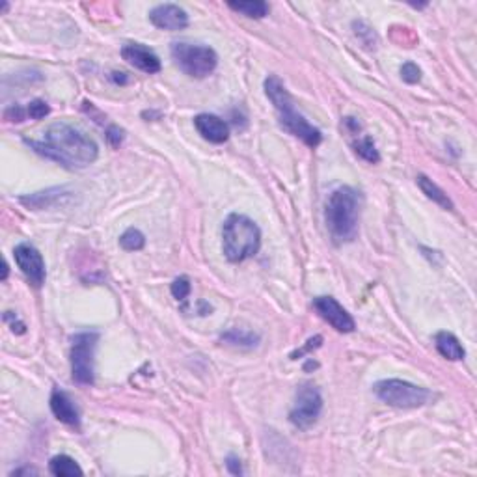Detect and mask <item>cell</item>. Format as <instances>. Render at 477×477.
I'll use <instances>...</instances> for the list:
<instances>
[{"instance_id":"obj_6","label":"cell","mask_w":477,"mask_h":477,"mask_svg":"<svg viewBox=\"0 0 477 477\" xmlns=\"http://www.w3.org/2000/svg\"><path fill=\"white\" fill-rule=\"evenodd\" d=\"M373 391L382 403L394 408H420L431 395L425 388L401 379L379 380L373 386Z\"/></svg>"},{"instance_id":"obj_11","label":"cell","mask_w":477,"mask_h":477,"mask_svg":"<svg viewBox=\"0 0 477 477\" xmlns=\"http://www.w3.org/2000/svg\"><path fill=\"white\" fill-rule=\"evenodd\" d=\"M149 21L159 30L177 32L189 26V13L177 4H159L149 11Z\"/></svg>"},{"instance_id":"obj_15","label":"cell","mask_w":477,"mask_h":477,"mask_svg":"<svg viewBox=\"0 0 477 477\" xmlns=\"http://www.w3.org/2000/svg\"><path fill=\"white\" fill-rule=\"evenodd\" d=\"M69 194L64 187H57V189H47L42 192H34L30 196H21L19 201L25 204L30 209H47V207L57 206L58 201H62V198Z\"/></svg>"},{"instance_id":"obj_26","label":"cell","mask_w":477,"mask_h":477,"mask_svg":"<svg viewBox=\"0 0 477 477\" xmlns=\"http://www.w3.org/2000/svg\"><path fill=\"white\" fill-rule=\"evenodd\" d=\"M401 78L406 84H416L421 81V69L414 62H405L401 66Z\"/></svg>"},{"instance_id":"obj_4","label":"cell","mask_w":477,"mask_h":477,"mask_svg":"<svg viewBox=\"0 0 477 477\" xmlns=\"http://www.w3.org/2000/svg\"><path fill=\"white\" fill-rule=\"evenodd\" d=\"M261 248V230L250 216L231 213L222 226V250L228 261L242 263L257 256Z\"/></svg>"},{"instance_id":"obj_12","label":"cell","mask_w":477,"mask_h":477,"mask_svg":"<svg viewBox=\"0 0 477 477\" xmlns=\"http://www.w3.org/2000/svg\"><path fill=\"white\" fill-rule=\"evenodd\" d=\"M122 58L140 71L148 73V75H155L163 69L160 58L142 43H125L122 47Z\"/></svg>"},{"instance_id":"obj_21","label":"cell","mask_w":477,"mask_h":477,"mask_svg":"<svg viewBox=\"0 0 477 477\" xmlns=\"http://www.w3.org/2000/svg\"><path fill=\"white\" fill-rule=\"evenodd\" d=\"M353 148H354V151H356V155H358L360 159L367 160V163H371V165H377V163H380L379 149H377V146H375V142H373V139H371V136H364V139H360L358 142H354Z\"/></svg>"},{"instance_id":"obj_22","label":"cell","mask_w":477,"mask_h":477,"mask_svg":"<svg viewBox=\"0 0 477 477\" xmlns=\"http://www.w3.org/2000/svg\"><path fill=\"white\" fill-rule=\"evenodd\" d=\"M119 247L127 252H139L146 247L144 233L136 228H129L119 237Z\"/></svg>"},{"instance_id":"obj_23","label":"cell","mask_w":477,"mask_h":477,"mask_svg":"<svg viewBox=\"0 0 477 477\" xmlns=\"http://www.w3.org/2000/svg\"><path fill=\"white\" fill-rule=\"evenodd\" d=\"M353 28H354V34L358 36L360 42L364 43L367 49H375V47H377L379 40H377V34H375L373 28H371L370 25H365L364 21H354Z\"/></svg>"},{"instance_id":"obj_20","label":"cell","mask_w":477,"mask_h":477,"mask_svg":"<svg viewBox=\"0 0 477 477\" xmlns=\"http://www.w3.org/2000/svg\"><path fill=\"white\" fill-rule=\"evenodd\" d=\"M220 339L230 345L247 347V349H252V347H256V345L259 343V336H257V334L248 332V330H242V329H231L230 332L222 334Z\"/></svg>"},{"instance_id":"obj_25","label":"cell","mask_w":477,"mask_h":477,"mask_svg":"<svg viewBox=\"0 0 477 477\" xmlns=\"http://www.w3.org/2000/svg\"><path fill=\"white\" fill-rule=\"evenodd\" d=\"M49 112H51V107L43 99H34V101L28 103V108H26V114L32 119H43L45 116H49Z\"/></svg>"},{"instance_id":"obj_5","label":"cell","mask_w":477,"mask_h":477,"mask_svg":"<svg viewBox=\"0 0 477 477\" xmlns=\"http://www.w3.org/2000/svg\"><path fill=\"white\" fill-rule=\"evenodd\" d=\"M174 64L181 71L192 78H206L218 66V54L215 49L201 43L174 42L170 47Z\"/></svg>"},{"instance_id":"obj_27","label":"cell","mask_w":477,"mask_h":477,"mask_svg":"<svg viewBox=\"0 0 477 477\" xmlns=\"http://www.w3.org/2000/svg\"><path fill=\"white\" fill-rule=\"evenodd\" d=\"M107 140L110 142V146L118 148V146L125 140V131L124 129H119L118 125H110V127L107 129Z\"/></svg>"},{"instance_id":"obj_17","label":"cell","mask_w":477,"mask_h":477,"mask_svg":"<svg viewBox=\"0 0 477 477\" xmlns=\"http://www.w3.org/2000/svg\"><path fill=\"white\" fill-rule=\"evenodd\" d=\"M416 183H418V187L421 189V192H423L429 200L435 201L436 206H440L442 209H446V211L453 209V201L449 200V196H447L446 192L440 189V187L436 185L435 181L429 179L425 174L418 175V177H416Z\"/></svg>"},{"instance_id":"obj_32","label":"cell","mask_w":477,"mask_h":477,"mask_svg":"<svg viewBox=\"0 0 477 477\" xmlns=\"http://www.w3.org/2000/svg\"><path fill=\"white\" fill-rule=\"evenodd\" d=\"M21 473H37L36 470H32V468H21V470H16V472H11V476H21Z\"/></svg>"},{"instance_id":"obj_30","label":"cell","mask_w":477,"mask_h":477,"mask_svg":"<svg viewBox=\"0 0 477 477\" xmlns=\"http://www.w3.org/2000/svg\"><path fill=\"white\" fill-rule=\"evenodd\" d=\"M226 468L231 476H242V468H241V461H239V457H235V455L228 457Z\"/></svg>"},{"instance_id":"obj_14","label":"cell","mask_w":477,"mask_h":477,"mask_svg":"<svg viewBox=\"0 0 477 477\" xmlns=\"http://www.w3.org/2000/svg\"><path fill=\"white\" fill-rule=\"evenodd\" d=\"M49 403H51V411L58 421H62V423L69 427H75V429L81 427V412H78L75 401L66 391L60 390V388H54Z\"/></svg>"},{"instance_id":"obj_33","label":"cell","mask_w":477,"mask_h":477,"mask_svg":"<svg viewBox=\"0 0 477 477\" xmlns=\"http://www.w3.org/2000/svg\"><path fill=\"white\" fill-rule=\"evenodd\" d=\"M8 271H10V269H8V263L4 261V274H2V280H6V278H8Z\"/></svg>"},{"instance_id":"obj_9","label":"cell","mask_w":477,"mask_h":477,"mask_svg":"<svg viewBox=\"0 0 477 477\" xmlns=\"http://www.w3.org/2000/svg\"><path fill=\"white\" fill-rule=\"evenodd\" d=\"M13 257H16L17 267L21 269V272L25 274L26 280H28L34 288H42L43 283H45L47 269L40 250H37L34 245H30V242H21V245H17L16 250H13Z\"/></svg>"},{"instance_id":"obj_13","label":"cell","mask_w":477,"mask_h":477,"mask_svg":"<svg viewBox=\"0 0 477 477\" xmlns=\"http://www.w3.org/2000/svg\"><path fill=\"white\" fill-rule=\"evenodd\" d=\"M196 131L211 144H224L230 139V125L216 114H198L194 118Z\"/></svg>"},{"instance_id":"obj_18","label":"cell","mask_w":477,"mask_h":477,"mask_svg":"<svg viewBox=\"0 0 477 477\" xmlns=\"http://www.w3.org/2000/svg\"><path fill=\"white\" fill-rule=\"evenodd\" d=\"M49 470H51L52 476L57 477H75L84 473L83 468L78 466V462L69 455L52 457L51 462H49Z\"/></svg>"},{"instance_id":"obj_8","label":"cell","mask_w":477,"mask_h":477,"mask_svg":"<svg viewBox=\"0 0 477 477\" xmlns=\"http://www.w3.org/2000/svg\"><path fill=\"white\" fill-rule=\"evenodd\" d=\"M323 411V395L317 386L300 384L295 394V403L289 412V421L300 431H308L317 423L319 416Z\"/></svg>"},{"instance_id":"obj_10","label":"cell","mask_w":477,"mask_h":477,"mask_svg":"<svg viewBox=\"0 0 477 477\" xmlns=\"http://www.w3.org/2000/svg\"><path fill=\"white\" fill-rule=\"evenodd\" d=\"M313 308L326 323L336 329L341 334H351L356 329L354 319L351 317V313L341 306L334 297H315L313 298Z\"/></svg>"},{"instance_id":"obj_29","label":"cell","mask_w":477,"mask_h":477,"mask_svg":"<svg viewBox=\"0 0 477 477\" xmlns=\"http://www.w3.org/2000/svg\"><path fill=\"white\" fill-rule=\"evenodd\" d=\"M25 116H28V114H26V110H23L19 105H13V107H10L4 112V118L8 119V122H23Z\"/></svg>"},{"instance_id":"obj_31","label":"cell","mask_w":477,"mask_h":477,"mask_svg":"<svg viewBox=\"0 0 477 477\" xmlns=\"http://www.w3.org/2000/svg\"><path fill=\"white\" fill-rule=\"evenodd\" d=\"M125 75H127V73H112V81L114 83H118V84H125L127 83V77H125Z\"/></svg>"},{"instance_id":"obj_24","label":"cell","mask_w":477,"mask_h":477,"mask_svg":"<svg viewBox=\"0 0 477 477\" xmlns=\"http://www.w3.org/2000/svg\"><path fill=\"white\" fill-rule=\"evenodd\" d=\"M190 289H192V285H190L189 276H179L172 282L170 291H172V297H174L177 302H183V300L190 295Z\"/></svg>"},{"instance_id":"obj_28","label":"cell","mask_w":477,"mask_h":477,"mask_svg":"<svg viewBox=\"0 0 477 477\" xmlns=\"http://www.w3.org/2000/svg\"><path fill=\"white\" fill-rule=\"evenodd\" d=\"M321 341H323V338H321V336H315V338L308 339V341H306V345H304L302 349L295 351V353L291 354V358L297 360V358H300V356H304V354H306V353H310V351H312V349H317V347H321Z\"/></svg>"},{"instance_id":"obj_2","label":"cell","mask_w":477,"mask_h":477,"mask_svg":"<svg viewBox=\"0 0 477 477\" xmlns=\"http://www.w3.org/2000/svg\"><path fill=\"white\" fill-rule=\"evenodd\" d=\"M360 209L362 198L360 192L353 187H338L329 196L324 207V222L329 233L338 245L353 242L358 237L360 228Z\"/></svg>"},{"instance_id":"obj_16","label":"cell","mask_w":477,"mask_h":477,"mask_svg":"<svg viewBox=\"0 0 477 477\" xmlns=\"http://www.w3.org/2000/svg\"><path fill=\"white\" fill-rule=\"evenodd\" d=\"M436 351L444 356V358L452 360V362H461L466 356V351L461 345L459 338L453 336L452 332H438L435 336Z\"/></svg>"},{"instance_id":"obj_19","label":"cell","mask_w":477,"mask_h":477,"mask_svg":"<svg viewBox=\"0 0 477 477\" xmlns=\"http://www.w3.org/2000/svg\"><path fill=\"white\" fill-rule=\"evenodd\" d=\"M228 8L237 13L250 17V19H263L269 16L271 6L263 0H250V2H228Z\"/></svg>"},{"instance_id":"obj_1","label":"cell","mask_w":477,"mask_h":477,"mask_svg":"<svg viewBox=\"0 0 477 477\" xmlns=\"http://www.w3.org/2000/svg\"><path fill=\"white\" fill-rule=\"evenodd\" d=\"M25 142L37 155L54 160L57 165L67 170L88 168L99 157V146L95 144V140L84 133L83 129L66 122L49 125L40 139H25Z\"/></svg>"},{"instance_id":"obj_3","label":"cell","mask_w":477,"mask_h":477,"mask_svg":"<svg viewBox=\"0 0 477 477\" xmlns=\"http://www.w3.org/2000/svg\"><path fill=\"white\" fill-rule=\"evenodd\" d=\"M263 86H265L269 101L276 108L280 127L293 136L302 140L304 144L310 146V148H317L323 142V133L317 127H313L308 119L295 108V101H293L285 84L276 75H269Z\"/></svg>"},{"instance_id":"obj_7","label":"cell","mask_w":477,"mask_h":477,"mask_svg":"<svg viewBox=\"0 0 477 477\" xmlns=\"http://www.w3.org/2000/svg\"><path fill=\"white\" fill-rule=\"evenodd\" d=\"M98 332H78L73 336L71 345V373L78 384H93L95 380V347Z\"/></svg>"}]
</instances>
